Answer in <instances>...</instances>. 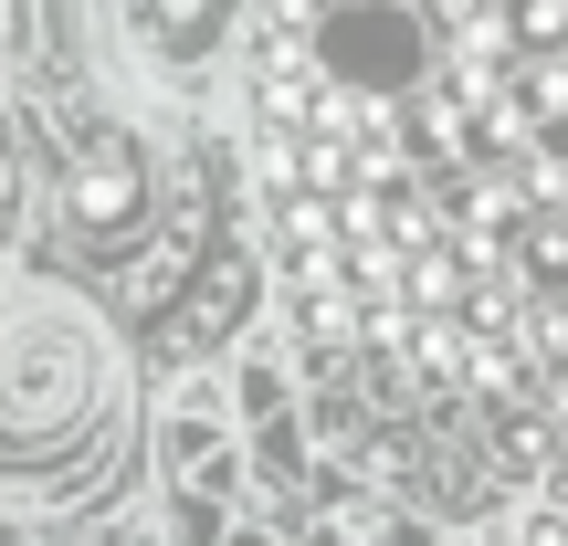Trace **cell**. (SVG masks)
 <instances>
[{
  "label": "cell",
  "instance_id": "1",
  "mask_svg": "<svg viewBox=\"0 0 568 546\" xmlns=\"http://www.w3.org/2000/svg\"><path fill=\"white\" fill-rule=\"evenodd\" d=\"M84 400H95V337L84 326H42L21 347V368L0 379V421L11 431H63Z\"/></svg>",
  "mask_w": 568,
  "mask_h": 546
}]
</instances>
